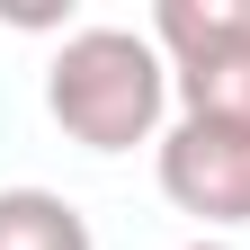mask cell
Instances as JSON below:
<instances>
[{
	"label": "cell",
	"mask_w": 250,
	"mask_h": 250,
	"mask_svg": "<svg viewBox=\"0 0 250 250\" xmlns=\"http://www.w3.org/2000/svg\"><path fill=\"white\" fill-rule=\"evenodd\" d=\"M179 107L170 54L152 45V27H72L45 62V116L81 152H134L161 143Z\"/></svg>",
	"instance_id": "6da1fadb"
},
{
	"label": "cell",
	"mask_w": 250,
	"mask_h": 250,
	"mask_svg": "<svg viewBox=\"0 0 250 250\" xmlns=\"http://www.w3.org/2000/svg\"><path fill=\"white\" fill-rule=\"evenodd\" d=\"M152 179H161V197L179 214H197L214 241L250 224V134H241V125L179 116L170 134L152 143Z\"/></svg>",
	"instance_id": "7a4b0ae2"
},
{
	"label": "cell",
	"mask_w": 250,
	"mask_h": 250,
	"mask_svg": "<svg viewBox=\"0 0 250 250\" xmlns=\"http://www.w3.org/2000/svg\"><path fill=\"white\" fill-rule=\"evenodd\" d=\"M152 45L170 54V72L250 45V0H161L152 9Z\"/></svg>",
	"instance_id": "3957f363"
},
{
	"label": "cell",
	"mask_w": 250,
	"mask_h": 250,
	"mask_svg": "<svg viewBox=\"0 0 250 250\" xmlns=\"http://www.w3.org/2000/svg\"><path fill=\"white\" fill-rule=\"evenodd\" d=\"M0 250H99V232L62 188H0Z\"/></svg>",
	"instance_id": "277c9868"
},
{
	"label": "cell",
	"mask_w": 250,
	"mask_h": 250,
	"mask_svg": "<svg viewBox=\"0 0 250 250\" xmlns=\"http://www.w3.org/2000/svg\"><path fill=\"white\" fill-rule=\"evenodd\" d=\"M179 81V116H206V125H241L250 134V45L241 54H214V62H188Z\"/></svg>",
	"instance_id": "5b68a950"
},
{
	"label": "cell",
	"mask_w": 250,
	"mask_h": 250,
	"mask_svg": "<svg viewBox=\"0 0 250 250\" xmlns=\"http://www.w3.org/2000/svg\"><path fill=\"white\" fill-rule=\"evenodd\" d=\"M179 250H232V241H214V232H197V241H179Z\"/></svg>",
	"instance_id": "8992f818"
}]
</instances>
